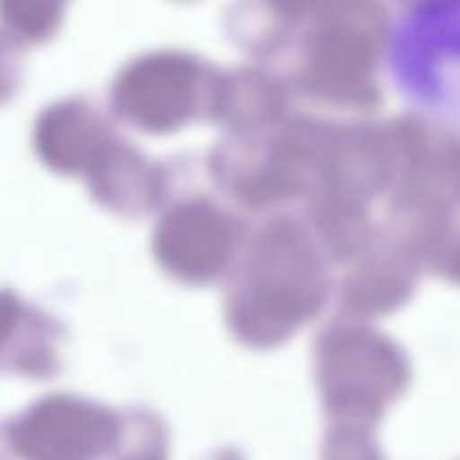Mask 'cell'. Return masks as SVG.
<instances>
[{
	"instance_id": "obj_1",
	"label": "cell",
	"mask_w": 460,
	"mask_h": 460,
	"mask_svg": "<svg viewBox=\"0 0 460 460\" xmlns=\"http://www.w3.org/2000/svg\"><path fill=\"white\" fill-rule=\"evenodd\" d=\"M385 67L416 111L460 124V0H427L394 18Z\"/></svg>"
},
{
	"instance_id": "obj_2",
	"label": "cell",
	"mask_w": 460,
	"mask_h": 460,
	"mask_svg": "<svg viewBox=\"0 0 460 460\" xmlns=\"http://www.w3.org/2000/svg\"><path fill=\"white\" fill-rule=\"evenodd\" d=\"M7 66H4V49H3V40H0V94H3L4 84H7Z\"/></svg>"
}]
</instances>
